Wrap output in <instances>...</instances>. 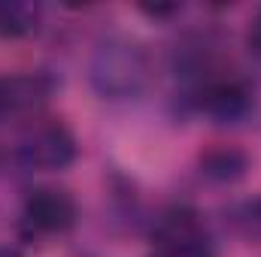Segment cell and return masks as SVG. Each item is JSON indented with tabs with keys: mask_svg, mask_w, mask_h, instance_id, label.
<instances>
[{
	"mask_svg": "<svg viewBox=\"0 0 261 257\" xmlns=\"http://www.w3.org/2000/svg\"><path fill=\"white\" fill-rule=\"evenodd\" d=\"M252 167V157L237 148V145H213L197 157V170L203 179L216 182V185H234L240 182Z\"/></svg>",
	"mask_w": 261,
	"mask_h": 257,
	"instance_id": "6",
	"label": "cell"
},
{
	"mask_svg": "<svg viewBox=\"0 0 261 257\" xmlns=\"http://www.w3.org/2000/svg\"><path fill=\"white\" fill-rule=\"evenodd\" d=\"M0 257H21L18 251H12V248H0Z\"/></svg>",
	"mask_w": 261,
	"mask_h": 257,
	"instance_id": "10",
	"label": "cell"
},
{
	"mask_svg": "<svg viewBox=\"0 0 261 257\" xmlns=\"http://www.w3.org/2000/svg\"><path fill=\"white\" fill-rule=\"evenodd\" d=\"M228 224H231V230H234L243 242L261 245V194L234 203V206L228 209Z\"/></svg>",
	"mask_w": 261,
	"mask_h": 257,
	"instance_id": "8",
	"label": "cell"
},
{
	"mask_svg": "<svg viewBox=\"0 0 261 257\" xmlns=\"http://www.w3.org/2000/svg\"><path fill=\"white\" fill-rule=\"evenodd\" d=\"M152 242L158 257H216L213 236L192 206H170L155 218Z\"/></svg>",
	"mask_w": 261,
	"mask_h": 257,
	"instance_id": "2",
	"label": "cell"
},
{
	"mask_svg": "<svg viewBox=\"0 0 261 257\" xmlns=\"http://www.w3.org/2000/svg\"><path fill=\"white\" fill-rule=\"evenodd\" d=\"M149 55L128 37L103 40L88 61V82L103 100H134L149 88Z\"/></svg>",
	"mask_w": 261,
	"mask_h": 257,
	"instance_id": "1",
	"label": "cell"
},
{
	"mask_svg": "<svg viewBox=\"0 0 261 257\" xmlns=\"http://www.w3.org/2000/svg\"><path fill=\"white\" fill-rule=\"evenodd\" d=\"M43 24V6L31 0H0V40H28Z\"/></svg>",
	"mask_w": 261,
	"mask_h": 257,
	"instance_id": "7",
	"label": "cell"
},
{
	"mask_svg": "<svg viewBox=\"0 0 261 257\" xmlns=\"http://www.w3.org/2000/svg\"><path fill=\"white\" fill-rule=\"evenodd\" d=\"M76 136L61 124V121H43L28 130L18 145H15V157L21 167L28 170H43V173H55L67 170L76 160Z\"/></svg>",
	"mask_w": 261,
	"mask_h": 257,
	"instance_id": "3",
	"label": "cell"
},
{
	"mask_svg": "<svg viewBox=\"0 0 261 257\" xmlns=\"http://www.w3.org/2000/svg\"><path fill=\"white\" fill-rule=\"evenodd\" d=\"M24 224L34 233H46V236H58L76 227L79 218V206L76 200L61 188H37L28 194L24 209H21Z\"/></svg>",
	"mask_w": 261,
	"mask_h": 257,
	"instance_id": "4",
	"label": "cell"
},
{
	"mask_svg": "<svg viewBox=\"0 0 261 257\" xmlns=\"http://www.w3.org/2000/svg\"><path fill=\"white\" fill-rule=\"evenodd\" d=\"M246 46H249V52H252V55L261 61V9L252 15V21H249V30H246Z\"/></svg>",
	"mask_w": 261,
	"mask_h": 257,
	"instance_id": "9",
	"label": "cell"
},
{
	"mask_svg": "<svg viewBox=\"0 0 261 257\" xmlns=\"http://www.w3.org/2000/svg\"><path fill=\"white\" fill-rule=\"evenodd\" d=\"M52 88H55V82L46 73L0 76V121L43 106L52 97Z\"/></svg>",
	"mask_w": 261,
	"mask_h": 257,
	"instance_id": "5",
	"label": "cell"
}]
</instances>
